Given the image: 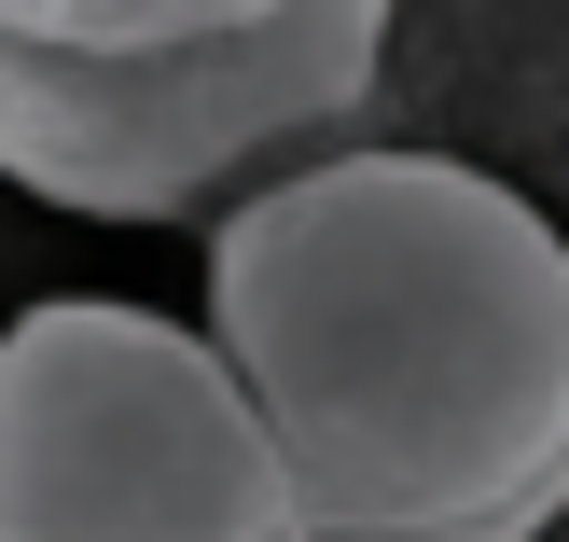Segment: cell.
I'll use <instances>...</instances> for the list:
<instances>
[{
  "instance_id": "277c9868",
  "label": "cell",
  "mask_w": 569,
  "mask_h": 542,
  "mask_svg": "<svg viewBox=\"0 0 569 542\" xmlns=\"http://www.w3.org/2000/svg\"><path fill=\"white\" fill-rule=\"evenodd\" d=\"M278 14V0H0V42H42V56H181L222 42V28Z\"/></svg>"
},
{
  "instance_id": "6da1fadb",
  "label": "cell",
  "mask_w": 569,
  "mask_h": 542,
  "mask_svg": "<svg viewBox=\"0 0 569 542\" xmlns=\"http://www.w3.org/2000/svg\"><path fill=\"white\" fill-rule=\"evenodd\" d=\"M194 334L306 529L569 501V223L459 154H306L209 223Z\"/></svg>"
},
{
  "instance_id": "3957f363",
  "label": "cell",
  "mask_w": 569,
  "mask_h": 542,
  "mask_svg": "<svg viewBox=\"0 0 569 542\" xmlns=\"http://www.w3.org/2000/svg\"><path fill=\"white\" fill-rule=\"evenodd\" d=\"M0 542H306L222 348L126 293L0 321Z\"/></svg>"
},
{
  "instance_id": "7a4b0ae2",
  "label": "cell",
  "mask_w": 569,
  "mask_h": 542,
  "mask_svg": "<svg viewBox=\"0 0 569 542\" xmlns=\"http://www.w3.org/2000/svg\"><path fill=\"white\" fill-rule=\"evenodd\" d=\"M403 0H278L181 56L0 42V181L70 223H222L237 195L348 154L389 83Z\"/></svg>"
}]
</instances>
